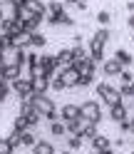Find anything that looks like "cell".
Instances as JSON below:
<instances>
[{
  "label": "cell",
  "mask_w": 134,
  "mask_h": 154,
  "mask_svg": "<svg viewBox=\"0 0 134 154\" xmlns=\"http://www.w3.org/2000/svg\"><path fill=\"white\" fill-rule=\"evenodd\" d=\"M109 40H112L109 27H99V30L90 37V42H87V52H90V60H92L94 65H102V62H104V45H107Z\"/></svg>",
  "instance_id": "6da1fadb"
},
{
  "label": "cell",
  "mask_w": 134,
  "mask_h": 154,
  "mask_svg": "<svg viewBox=\"0 0 134 154\" xmlns=\"http://www.w3.org/2000/svg\"><path fill=\"white\" fill-rule=\"evenodd\" d=\"M80 114L84 122H92V124H99L104 119V109H102V102L97 100H87L80 104Z\"/></svg>",
  "instance_id": "7a4b0ae2"
},
{
  "label": "cell",
  "mask_w": 134,
  "mask_h": 154,
  "mask_svg": "<svg viewBox=\"0 0 134 154\" xmlns=\"http://www.w3.org/2000/svg\"><path fill=\"white\" fill-rule=\"evenodd\" d=\"M60 72V67H57V57L55 55H40V65H37V75H45V77H52Z\"/></svg>",
  "instance_id": "3957f363"
},
{
  "label": "cell",
  "mask_w": 134,
  "mask_h": 154,
  "mask_svg": "<svg viewBox=\"0 0 134 154\" xmlns=\"http://www.w3.org/2000/svg\"><path fill=\"white\" fill-rule=\"evenodd\" d=\"M32 107L42 114V117H47L50 112H55L57 109V104H55V100L52 97H47V94H35L32 92Z\"/></svg>",
  "instance_id": "277c9868"
},
{
  "label": "cell",
  "mask_w": 134,
  "mask_h": 154,
  "mask_svg": "<svg viewBox=\"0 0 134 154\" xmlns=\"http://www.w3.org/2000/svg\"><path fill=\"white\" fill-rule=\"evenodd\" d=\"M60 77L65 80L67 90H72V87H77V85H80V72H77V67H75V65L62 67V70H60Z\"/></svg>",
  "instance_id": "5b68a950"
},
{
  "label": "cell",
  "mask_w": 134,
  "mask_h": 154,
  "mask_svg": "<svg viewBox=\"0 0 134 154\" xmlns=\"http://www.w3.org/2000/svg\"><path fill=\"white\" fill-rule=\"evenodd\" d=\"M30 87H32L35 94H47V90H50V77L32 75V77H30Z\"/></svg>",
  "instance_id": "8992f818"
},
{
  "label": "cell",
  "mask_w": 134,
  "mask_h": 154,
  "mask_svg": "<svg viewBox=\"0 0 134 154\" xmlns=\"http://www.w3.org/2000/svg\"><path fill=\"white\" fill-rule=\"evenodd\" d=\"M122 70H124V67L114 60V57H107V60L102 62V75H104V77H119Z\"/></svg>",
  "instance_id": "52a82bcc"
},
{
  "label": "cell",
  "mask_w": 134,
  "mask_h": 154,
  "mask_svg": "<svg viewBox=\"0 0 134 154\" xmlns=\"http://www.w3.org/2000/svg\"><path fill=\"white\" fill-rule=\"evenodd\" d=\"M10 87H13V94H17V97H27V94H32V87H30V80H15V82H10Z\"/></svg>",
  "instance_id": "ba28073f"
},
{
  "label": "cell",
  "mask_w": 134,
  "mask_h": 154,
  "mask_svg": "<svg viewBox=\"0 0 134 154\" xmlns=\"http://www.w3.org/2000/svg\"><path fill=\"white\" fill-rule=\"evenodd\" d=\"M80 117H82V114H80V104H70V102H67V104L60 107V119H62V122H67V119H80Z\"/></svg>",
  "instance_id": "9c48e42d"
},
{
  "label": "cell",
  "mask_w": 134,
  "mask_h": 154,
  "mask_svg": "<svg viewBox=\"0 0 134 154\" xmlns=\"http://www.w3.org/2000/svg\"><path fill=\"white\" fill-rule=\"evenodd\" d=\"M25 10L30 13V15L45 17L47 15V3H42V0H25Z\"/></svg>",
  "instance_id": "30bf717a"
},
{
  "label": "cell",
  "mask_w": 134,
  "mask_h": 154,
  "mask_svg": "<svg viewBox=\"0 0 134 154\" xmlns=\"http://www.w3.org/2000/svg\"><path fill=\"white\" fill-rule=\"evenodd\" d=\"M129 117V107H127V104H124V102H119V104H114V107H109V119L112 122H122V119H127Z\"/></svg>",
  "instance_id": "8fae6325"
},
{
  "label": "cell",
  "mask_w": 134,
  "mask_h": 154,
  "mask_svg": "<svg viewBox=\"0 0 134 154\" xmlns=\"http://www.w3.org/2000/svg\"><path fill=\"white\" fill-rule=\"evenodd\" d=\"M45 20H47V25H52V27H57V25H75V20L70 17V13H67V10L57 13V15H47Z\"/></svg>",
  "instance_id": "7c38bea8"
},
{
  "label": "cell",
  "mask_w": 134,
  "mask_h": 154,
  "mask_svg": "<svg viewBox=\"0 0 134 154\" xmlns=\"http://www.w3.org/2000/svg\"><path fill=\"white\" fill-rule=\"evenodd\" d=\"M92 152H97V154H102V152H107V149H112V139L107 137V134H97L92 142Z\"/></svg>",
  "instance_id": "4fadbf2b"
},
{
  "label": "cell",
  "mask_w": 134,
  "mask_h": 154,
  "mask_svg": "<svg viewBox=\"0 0 134 154\" xmlns=\"http://www.w3.org/2000/svg\"><path fill=\"white\" fill-rule=\"evenodd\" d=\"M57 67H60V70H62V67H70L75 60H72V47H62V50H57Z\"/></svg>",
  "instance_id": "5bb4252c"
},
{
  "label": "cell",
  "mask_w": 134,
  "mask_h": 154,
  "mask_svg": "<svg viewBox=\"0 0 134 154\" xmlns=\"http://www.w3.org/2000/svg\"><path fill=\"white\" fill-rule=\"evenodd\" d=\"M20 114L27 119V127H30V129H32V127H37V124H40V119H42V114L37 112L35 107H27V109H23Z\"/></svg>",
  "instance_id": "9a60e30c"
},
{
  "label": "cell",
  "mask_w": 134,
  "mask_h": 154,
  "mask_svg": "<svg viewBox=\"0 0 134 154\" xmlns=\"http://www.w3.org/2000/svg\"><path fill=\"white\" fill-rule=\"evenodd\" d=\"M97 127H99V124H92V122H84V127H82V132H80V137H82V142L84 144H87V142H92L94 137H97Z\"/></svg>",
  "instance_id": "2e32d148"
},
{
  "label": "cell",
  "mask_w": 134,
  "mask_h": 154,
  "mask_svg": "<svg viewBox=\"0 0 134 154\" xmlns=\"http://www.w3.org/2000/svg\"><path fill=\"white\" fill-rule=\"evenodd\" d=\"M45 45H47V37H45L40 30L30 32V50H42Z\"/></svg>",
  "instance_id": "e0dca14e"
},
{
  "label": "cell",
  "mask_w": 134,
  "mask_h": 154,
  "mask_svg": "<svg viewBox=\"0 0 134 154\" xmlns=\"http://www.w3.org/2000/svg\"><path fill=\"white\" fill-rule=\"evenodd\" d=\"M114 60H117L122 67H132V62H134V55H132V52H127L124 47H119V50L114 52Z\"/></svg>",
  "instance_id": "ac0fdd59"
},
{
  "label": "cell",
  "mask_w": 134,
  "mask_h": 154,
  "mask_svg": "<svg viewBox=\"0 0 134 154\" xmlns=\"http://www.w3.org/2000/svg\"><path fill=\"white\" fill-rule=\"evenodd\" d=\"M32 154H55V144L47 139H37V144L32 147Z\"/></svg>",
  "instance_id": "d6986e66"
},
{
  "label": "cell",
  "mask_w": 134,
  "mask_h": 154,
  "mask_svg": "<svg viewBox=\"0 0 134 154\" xmlns=\"http://www.w3.org/2000/svg\"><path fill=\"white\" fill-rule=\"evenodd\" d=\"M3 80H5V82H15V80H20V65H5V70H3Z\"/></svg>",
  "instance_id": "ffe728a7"
},
{
  "label": "cell",
  "mask_w": 134,
  "mask_h": 154,
  "mask_svg": "<svg viewBox=\"0 0 134 154\" xmlns=\"http://www.w3.org/2000/svg\"><path fill=\"white\" fill-rule=\"evenodd\" d=\"M37 139H40V137H37L32 129H25V132L20 134V142H23V147H25V149H32L35 144H37Z\"/></svg>",
  "instance_id": "44dd1931"
},
{
  "label": "cell",
  "mask_w": 134,
  "mask_h": 154,
  "mask_svg": "<svg viewBox=\"0 0 134 154\" xmlns=\"http://www.w3.org/2000/svg\"><path fill=\"white\" fill-rule=\"evenodd\" d=\"M75 67H77L80 75H94V72H97V65H94L90 57H87V60H82V62H75Z\"/></svg>",
  "instance_id": "7402d4cb"
},
{
  "label": "cell",
  "mask_w": 134,
  "mask_h": 154,
  "mask_svg": "<svg viewBox=\"0 0 134 154\" xmlns=\"http://www.w3.org/2000/svg\"><path fill=\"white\" fill-rule=\"evenodd\" d=\"M13 47L17 50H30V32H20L13 37Z\"/></svg>",
  "instance_id": "603a6c76"
},
{
  "label": "cell",
  "mask_w": 134,
  "mask_h": 154,
  "mask_svg": "<svg viewBox=\"0 0 134 154\" xmlns=\"http://www.w3.org/2000/svg\"><path fill=\"white\" fill-rule=\"evenodd\" d=\"M94 92H97V97H99V102H102L104 97H109V94L114 92V87L104 80V82H97V85H94Z\"/></svg>",
  "instance_id": "cb8c5ba5"
},
{
  "label": "cell",
  "mask_w": 134,
  "mask_h": 154,
  "mask_svg": "<svg viewBox=\"0 0 134 154\" xmlns=\"http://www.w3.org/2000/svg\"><path fill=\"white\" fill-rule=\"evenodd\" d=\"M65 127H67V134H80L82 127H84V119H82V117H80V119H67Z\"/></svg>",
  "instance_id": "d4e9b609"
},
{
  "label": "cell",
  "mask_w": 134,
  "mask_h": 154,
  "mask_svg": "<svg viewBox=\"0 0 134 154\" xmlns=\"http://www.w3.org/2000/svg\"><path fill=\"white\" fill-rule=\"evenodd\" d=\"M50 134H52V137H67V127H65V122H62V119L50 122Z\"/></svg>",
  "instance_id": "484cf974"
},
{
  "label": "cell",
  "mask_w": 134,
  "mask_h": 154,
  "mask_svg": "<svg viewBox=\"0 0 134 154\" xmlns=\"http://www.w3.org/2000/svg\"><path fill=\"white\" fill-rule=\"evenodd\" d=\"M67 149H70V152H77V149H82V137H80V134H67Z\"/></svg>",
  "instance_id": "4316f807"
},
{
  "label": "cell",
  "mask_w": 134,
  "mask_h": 154,
  "mask_svg": "<svg viewBox=\"0 0 134 154\" xmlns=\"http://www.w3.org/2000/svg\"><path fill=\"white\" fill-rule=\"evenodd\" d=\"M87 57H90L87 47H82V45H75V47H72V60H75V62H82V60H87ZM75 62H72V65H75Z\"/></svg>",
  "instance_id": "83f0119b"
},
{
  "label": "cell",
  "mask_w": 134,
  "mask_h": 154,
  "mask_svg": "<svg viewBox=\"0 0 134 154\" xmlns=\"http://www.w3.org/2000/svg\"><path fill=\"white\" fill-rule=\"evenodd\" d=\"M62 10H65L62 0H50V3H47V15H57V13H62Z\"/></svg>",
  "instance_id": "f1b7e54d"
},
{
  "label": "cell",
  "mask_w": 134,
  "mask_h": 154,
  "mask_svg": "<svg viewBox=\"0 0 134 154\" xmlns=\"http://www.w3.org/2000/svg\"><path fill=\"white\" fill-rule=\"evenodd\" d=\"M20 134H23V132H17V129H10V134H8V142H10V147H13V149H20V147H23Z\"/></svg>",
  "instance_id": "f546056e"
},
{
  "label": "cell",
  "mask_w": 134,
  "mask_h": 154,
  "mask_svg": "<svg viewBox=\"0 0 134 154\" xmlns=\"http://www.w3.org/2000/svg\"><path fill=\"white\" fill-rule=\"evenodd\" d=\"M50 90H55V92H62V90H67V85H65V80L60 77V72H57L52 80H50Z\"/></svg>",
  "instance_id": "4dcf8cb0"
},
{
  "label": "cell",
  "mask_w": 134,
  "mask_h": 154,
  "mask_svg": "<svg viewBox=\"0 0 134 154\" xmlns=\"http://www.w3.org/2000/svg\"><path fill=\"white\" fill-rule=\"evenodd\" d=\"M97 23H99L102 27H107V25L112 23V10H99V13H97Z\"/></svg>",
  "instance_id": "1f68e13d"
},
{
  "label": "cell",
  "mask_w": 134,
  "mask_h": 154,
  "mask_svg": "<svg viewBox=\"0 0 134 154\" xmlns=\"http://www.w3.org/2000/svg\"><path fill=\"white\" fill-rule=\"evenodd\" d=\"M119 82H122V85H132V82H134V72L129 70V67H124V70L119 72Z\"/></svg>",
  "instance_id": "d6a6232c"
},
{
  "label": "cell",
  "mask_w": 134,
  "mask_h": 154,
  "mask_svg": "<svg viewBox=\"0 0 134 154\" xmlns=\"http://www.w3.org/2000/svg\"><path fill=\"white\" fill-rule=\"evenodd\" d=\"M13 129H17V132H25V129H30V127H27V119L23 117V114H17V117H15V122H13Z\"/></svg>",
  "instance_id": "836d02e7"
},
{
  "label": "cell",
  "mask_w": 134,
  "mask_h": 154,
  "mask_svg": "<svg viewBox=\"0 0 134 154\" xmlns=\"http://www.w3.org/2000/svg\"><path fill=\"white\" fill-rule=\"evenodd\" d=\"M15 149L10 147V142H8V137H0V154H13Z\"/></svg>",
  "instance_id": "e575fe53"
},
{
  "label": "cell",
  "mask_w": 134,
  "mask_h": 154,
  "mask_svg": "<svg viewBox=\"0 0 134 154\" xmlns=\"http://www.w3.org/2000/svg\"><path fill=\"white\" fill-rule=\"evenodd\" d=\"M90 85H94V75H80V85L77 87H90Z\"/></svg>",
  "instance_id": "d590c367"
},
{
  "label": "cell",
  "mask_w": 134,
  "mask_h": 154,
  "mask_svg": "<svg viewBox=\"0 0 134 154\" xmlns=\"http://www.w3.org/2000/svg\"><path fill=\"white\" fill-rule=\"evenodd\" d=\"M45 119H47V122H57V119H60V107H57L55 112H50V114H47Z\"/></svg>",
  "instance_id": "8d00e7d4"
},
{
  "label": "cell",
  "mask_w": 134,
  "mask_h": 154,
  "mask_svg": "<svg viewBox=\"0 0 134 154\" xmlns=\"http://www.w3.org/2000/svg\"><path fill=\"white\" fill-rule=\"evenodd\" d=\"M127 122H129V134H134V112L127 117Z\"/></svg>",
  "instance_id": "74e56055"
},
{
  "label": "cell",
  "mask_w": 134,
  "mask_h": 154,
  "mask_svg": "<svg viewBox=\"0 0 134 154\" xmlns=\"http://www.w3.org/2000/svg\"><path fill=\"white\" fill-rule=\"evenodd\" d=\"M75 8H77V10H82V13H84V10H87V0H80V3L75 5Z\"/></svg>",
  "instance_id": "f35d334b"
},
{
  "label": "cell",
  "mask_w": 134,
  "mask_h": 154,
  "mask_svg": "<svg viewBox=\"0 0 134 154\" xmlns=\"http://www.w3.org/2000/svg\"><path fill=\"white\" fill-rule=\"evenodd\" d=\"M119 129H122V132H129V122L122 119V122H119Z\"/></svg>",
  "instance_id": "ab89813d"
},
{
  "label": "cell",
  "mask_w": 134,
  "mask_h": 154,
  "mask_svg": "<svg viewBox=\"0 0 134 154\" xmlns=\"http://www.w3.org/2000/svg\"><path fill=\"white\" fill-rule=\"evenodd\" d=\"M72 40H75V45H82V35L77 32V35H72Z\"/></svg>",
  "instance_id": "60d3db41"
},
{
  "label": "cell",
  "mask_w": 134,
  "mask_h": 154,
  "mask_svg": "<svg viewBox=\"0 0 134 154\" xmlns=\"http://www.w3.org/2000/svg\"><path fill=\"white\" fill-rule=\"evenodd\" d=\"M127 10H129V15H134V0H132V3H127Z\"/></svg>",
  "instance_id": "b9f144b4"
},
{
  "label": "cell",
  "mask_w": 134,
  "mask_h": 154,
  "mask_svg": "<svg viewBox=\"0 0 134 154\" xmlns=\"http://www.w3.org/2000/svg\"><path fill=\"white\" fill-rule=\"evenodd\" d=\"M127 25H129L132 30H134V15H129V17H127Z\"/></svg>",
  "instance_id": "7bdbcfd3"
},
{
  "label": "cell",
  "mask_w": 134,
  "mask_h": 154,
  "mask_svg": "<svg viewBox=\"0 0 134 154\" xmlns=\"http://www.w3.org/2000/svg\"><path fill=\"white\" fill-rule=\"evenodd\" d=\"M3 70H5V60H3V55H0V75H3Z\"/></svg>",
  "instance_id": "ee69618b"
},
{
  "label": "cell",
  "mask_w": 134,
  "mask_h": 154,
  "mask_svg": "<svg viewBox=\"0 0 134 154\" xmlns=\"http://www.w3.org/2000/svg\"><path fill=\"white\" fill-rule=\"evenodd\" d=\"M62 3H65V5H77L80 0H62Z\"/></svg>",
  "instance_id": "f6af8a7d"
},
{
  "label": "cell",
  "mask_w": 134,
  "mask_h": 154,
  "mask_svg": "<svg viewBox=\"0 0 134 154\" xmlns=\"http://www.w3.org/2000/svg\"><path fill=\"white\" fill-rule=\"evenodd\" d=\"M5 17H8V13L3 10V8H0V23H3V20H5Z\"/></svg>",
  "instance_id": "bcb514c9"
},
{
  "label": "cell",
  "mask_w": 134,
  "mask_h": 154,
  "mask_svg": "<svg viewBox=\"0 0 134 154\" xmlns=\"http://www.w3.org/2000/svg\"><path fill=\"white\" fill-rule=\"evenodd\" d=\"M102 154H119V152H114V149H107V152H102Z\"/></svg>",
  "instance_id": "7dc6e473"
},
{
  "label": "cell",
  "mask_w": 134,
  "mask_h": 154,
  "mask_svg": "<svg viewBox=\"0 0 134 154\" xmlns=\"http://www.w3.org/2000/svg\"><path fill=\"white\" fill-rule=\"evenodd\" d=\"M0 35H5V27H3V23H0Z\"/></svg>",
  "instance_id": "c3c4849f"
},
{
  "label": "cell",
  "mask_w": 134,
  "mask_h": 154,
  "mask_svg": "<svg viewBox=\"0 0 134 154\" xmlns=\"http://www.w3.org/2000/svg\"><path fill=\"white\" fill-rule=\"evenodd\" d=\"M62 154H77V152H70V149H65V152H62Z\"/></svg>",
  "instance_id": "681fc988"
},
{
  "label": "cell",
  "mask_w": 134,
  "mask_h": 154,
  "mask_svg": "<svg viewBox=\"0 0 134 154\" xmlns=\"http://www.w3.org/2000/svg\"><path fill=\"white\" fill-rule=\"evenodd\" d=\"M129 87H132V97H134V82H132V85H129Z\"/></svg>",
  "instance_id": "f907efd6"
},
{
  "label": "cell",
  "mask_w": 134,
  "mask_h": 154,
  "mask_svg": "<svg viewBox=\"0 0 134 154\" xmlns=\"http://www.w3.org/2000/svg\"><path fill=\"white\" fill-rule=\"evenodd\" d=\"M3 102H5V100H3V97H0V104H3Z\"/></svg>",
  "instance_id": "816d5d0a"
},
{
  "label": "cell",
  "mask_w": 134,
  "mask_h": 154,
  "mask_svg": "<svg viewBox=\"0 0 134 154\" xmlns=\"http://www.w3.org/2000/svg\"><path fill=\"white\" fill-rule=\"evenodd\" d=\"M132 42H134V32H132Z\"/></svg>",
  "instance_id": "f5cc1de1"
},
{
  "label": "cell",
  "mask_w": 134,
  "mask_h": 154,
  "mask_svg": "<svg viewBox=\"0 0 134 154\" xmlns=\"http://www.w3.org/2000/svg\"><path fill=\"white\" fill-rule=\"evenodd\" d=\"M90 154H97V152H90Z\"/></svg>",
  "instance_id": "db71d44e"
},
{
  "label": "cell",
  "mask_w": 134,
  "mask_h": 154,
  "mask_svg": "<svg viewBox=\"0 0 134 154\" xmlns=\"http://www.w3.org/2000/svg\"><path fill=\"white\" fill-rule=\"evenodd\" d=\"M132 154H134V149H132Z\"/></svg>",
  "instance_id": "11a10c76"
}]
</instances>
